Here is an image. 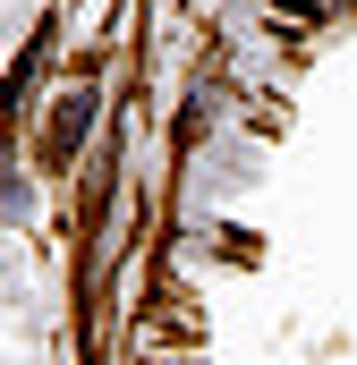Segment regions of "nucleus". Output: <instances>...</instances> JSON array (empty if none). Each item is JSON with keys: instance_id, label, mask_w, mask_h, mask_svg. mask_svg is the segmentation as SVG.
I'll use <instances>...</instances> for the list:
<instances>
[{"instance_id": "f257e3e1", "label": "nucleus", "mask_w": 357, "mask_h": 365, "mask_svg": "<svg viewBox=\"0 0 357 365\" xmlns=\"http://www.w3.org/2000/svg\"><path fill=\"white\" fill-rule=\"evenodd\" d=\"M86 128H94V93H69V102L51 110V153H77Z\"/></svg>"}]
</instances>
